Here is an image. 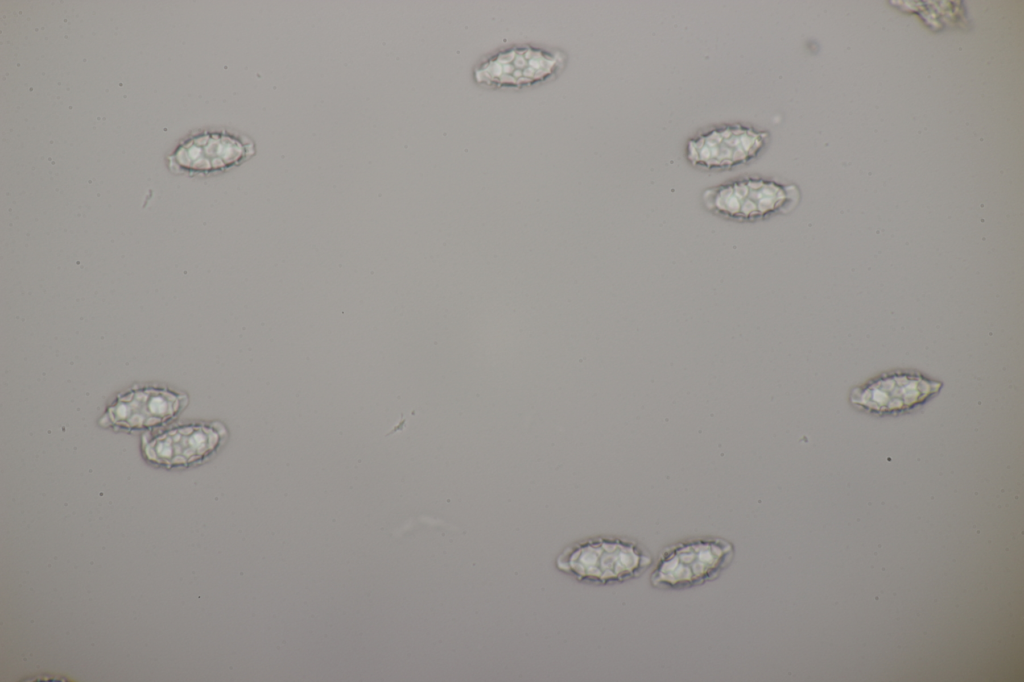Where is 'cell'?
<instances>
[{
  "instance_id": "1",
  "label": "cell",
  "mask_w": 1024,
  "mask_h": 682,
  "mask_svg": "<svg viewBox=\"0 0 1024 682\" xmlns=\"http://www.w3.org/2000/svg\"><path fill=\"white\" fill-rule=\"evenodd\" d=\"M651 558L636 543L619 538H591L566 548L557 567L578 581L593 584L622 582L637 577Z\"/></svg>"
},
{
  "instance_id": "2",
  "label": "cell",
  "mask_w": 1024,
  "mask_h": 682,
  "mask_svg": "<svg viewBox=\"0 0 1024 682\" xmlns=\"http://www.w3.org/2000/svg\"><path fill=\"white\" fill-rule=\"evenodd\" d=\"M800 193L792 184L760 177L735 179L702 194L711 213L739 222H753L787 213L798 203Z\"/></svg>"
},
{
  "instance_id": "3",
  "label": "cell",
  "mask_w": 1024,
  "mask_h": 682,
  "mask_svg": "<svg viewBox=\"0 0 1024 682\" xmlns=\"http://www.w3.org/2000/svg\"><path fill=\"white\" fill-rule=\"evenodd\" d=\"M733 546L720 538H695L668 547L650 576L660 588H687L717 577L730 563Z\"/></svg>"
},
{
  "instance_id": "4",
  "label": "cell",
  "mask_w": 1024,
  "mask_h": 682,
  "mask_svg": "<svg viewBox=\"0 0 1024 682\" xmlns=\"http://www.w3.org/2000/svg\"><path fill=\"white\" fill-rule=\"evenodd\" d=\"M255 154V142L245 134L201 130L177 145L168 156V166L175 173L207 176L240 166Z\"/></svg>"
},
{
  "instance_id": "5",
  "label": "cell",
  "mask_w": 1024,
  "mask_h": 682,
  "mask_svg": "<svg viewBox=\"0 0 1024 682\" xmlns=\"http://www.w3.org/2000/svg\"><path fill=\"white\" fill-rule=\"evenodd\" d=\"M943 384L914 370L882 373L854 388L851 404L876 416H897L918 408L941 390Z\"/></svg>"
},
{
  "instance_id": "6",
  "label": "cell",
  "mask_w": 1024,
  "mask_h": 682,
  "mask_svg": "<svg viewBox=\"0 0 1024 682\" xmlns=\"http://www.w3.org/2000/svg\"><path fill=\"white\" fill-rule=\"evenodd\" d=\"M768 141L766 131L743 124H725L690 139L686 158L693 167L702 170H728L756 158Z\"/></svg>"
},
{
  "instance_id": "7",
  "label": "cell",
  "mask_w": 1024,
  "mask_h": 682,
  "mask_svg": "<svg viewBox=\"0 0 1024 682\" xmlns=\"http://www.w3.org/2000/svg\"><path fill=\"white\" fill-rule=\"evenodd\" d=\"M188 404L184 393L158 386H141L119 394L99 420L103 427L141 431L174 420Z\"/></svg>"
},
{
  "instance_id": "8",
  "label": "cell",
  "mask_w": 1024,
  "mask_h": 682,
  "mask_svg": "<svg viewBox=\"0 0 1024 682\" xmlns=\"http://www.w3.org/2000/svg\"><path fill=\"white\" fill-rule=\"evenodd\" d=\"M227 430L219 422L179 425L153 436H143L145 458L166 468L187 467L212 456L223 444Z\"/></svg>"
},
{
  "instance_id": "9",
  "label": "cell",
  "mask_w": 1024,
  "mask_h": 682,
  "mask_svg": "<svg viewBox=\"0 0 1024 682\" xmlns=\"http://www.w3.org/2000/svg\"><path fill=\"white\" fill-rule=\"evenodd\" d=\"M564 62L560 52L530 45L514 46L483 61L475 69L474 77L477 83L487 87L521 88L551 79Z\"/></svg>"
}]
</instances>
